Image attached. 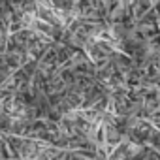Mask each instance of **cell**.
Instances as JSON below:
<instances>
[{
  "label": "cell",
  "instance_id": "obj_1",
  "mask_svg": "<svg viewBox=\"0 0 160 160\" xmlns=\"http://www.w3.org/2000/svg\"><path fill=\"white\" fill-rule=\"evenodd\" d=\"M13 149L17 151L19 158L23 160H34V156L40 151V147L30 139H13Z\"/></svg>",
  "mask_w": 160,
  "mask_h": 160
}]
</instances>
